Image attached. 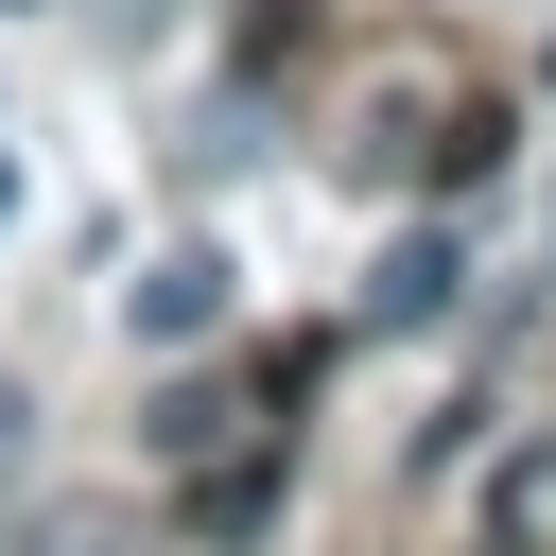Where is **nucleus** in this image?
Returning <instances> with one entry per match:
<instances>
[{"label": "nucleus", "instance_id": "f03ea898", "mask_svg": "<svg viewBox=\"0 0 556 556\" xmlns=\"http://www.w3.org/2000/svg\"><path fill=\"white\" fill-rule=\"evenodd\" d=\"M122 313H139L156 348H191V330H226V243H174V261H156V278H139Z\"/></svg>", "mask_w": 556, "mask_h": 556}, {"label": "nucleus", "instance_id": "f257e3e1", "mask_svg": "<svg viewBox=\"0 0 556 556\" xmlns=\"http://www.w3.org/2000/svg\"><path fill=\"white\" fill-rule=\"evenodd\" d=\"M452 278H469V261H452L434 226H417V243H382V261H365V330H434V313H452Z\"/></svg>", "mask_w": 556, "mask_h": 556}, {"label": "nucleus", "instance_id": "7ed1b4c3", "mask_svg": "<svg viewBox=\"0 0 556 556\" xmlns=\"http://www.w3.org/2000/svg\"><path fill=\"white\" fill-rule=\"evenodd\" d=\"M0 226H17V174H0Z\"/></svg>", "mask_w": 556, "mask_h": 556}]
</instances>
